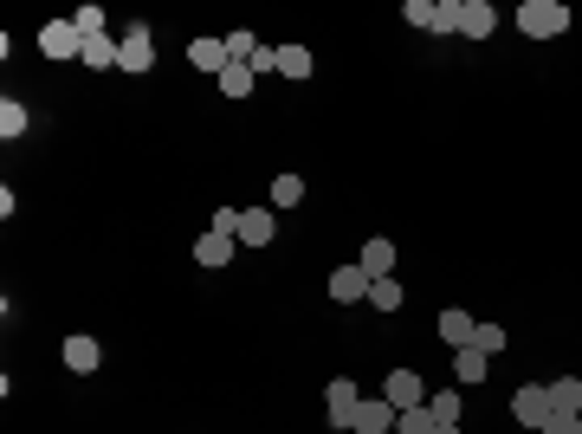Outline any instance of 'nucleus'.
Masks as SVG:
<instances>
[{
	"instance_id": "nucleus-1",
	"label": "nucleus",
	"mask_w": 582,
	"mask_h": 434,
	"mask_svg": "<svg viewBox=\"0 0 582 434\" xmlns=\"http://www.w3.org/2000/svg\"><path fill=\"white\" fill-rule=\"evenodd\" d=\"M149 65H156V26H149V20H130V26H123V39H117V72L143 78Z\"/></svg>"
},
{
	"instance_id": "nucleus-2",
	"label": "nucleus",
	"mask_w": 582,
	"mask_h": 434,
	"mask_svg": "<svg viewBox=\"0 0 582 434\" xmlns=\"http://www.w3.org/2000/svg\"><path fill=\"white\" fill-rule=\"evenodd\" d=\"M518 26H524V39H557L563 26H570V7H563V0H524Z\"/></svg>"
},
{
	"instance_id": "nucleus-3",
	"label": "nucleus",
	"mask_w": 582,
	"mask_h": 434,
	"mask_svg": "<svg viewBox=\"0 0 582 434\" xmlns=\"http://www.w3.org/2000/svg\"><path fill=\"white\" fill-rule=\"evenodd\" d=\"M511 415H518L531 434H544V422L557 415V402H550V383H518V389H511Z\"/></svg>"
},
{
	"instance_id": "nucleus-4",
	"label": "nucleus",
	"mask_w": 582,
	"mask_h": 434,
	"mask_svg": "<svg viewBox=\"0 0 582 434\" xmlns=\"http://www.w3.org/2000/svg\"><path fill=\"white\" fill-rule=\"evenodd\" d=\"M39 52H46V59H85V33H78V20H46L39 26Z\"/></svg>"
},
{
	"instance_id": "nucleus-5",
	"label": "nucleus",
	"mask_w": 582,
	"mask_h": 434,
	"mask_svg": "<svg viewBox=\"0 0 582 434\" xmlns=\"http://www.w3.org/2000/svg\"><path fill=\"white\" fill-rule=\"evenodd\" d=\"M356 409H363V389H356L350 376H337V383L324 389V415H330V428H356Z\"/></svg>"
},
{
	"instance_id": "nucleus-6",
	"label": "nucleus",
	"mask_w": 582,
	"mask_h": 434,
	"mask_svg": "<svg viewBox=\"0 0 582 434\" xmlns=\"http://www.w3.org/2000/svg\"><path fill=\"white\" fill-rule=\"evenodd\" d=\"M382 396L395 402V409H421V402H427V376L421 370H388Z\"/></svg>"
},
{
	"instance_id": "nucleus-7",
	"label": "nucleus",
	"mask_w": 582,
	"mask_h": 434,
	"mask_svg": "<svg viewBox=\"0 0 582 434\" xmlns=\"http://www.w3.org/2000/svg\"><path fill=\"white\" fill-rule=\"evenodd\" d=\"M395 422H401V409H395L388 396H369L363 409H356V434H388Z\"/></svg>"
},
{
	"instance_id": "nucleus-8",
	"label": "nucleus",
	"mask_w": 582,
	"mask_h": 434,
	"mask_svg": "<svg viewBox=\"0 0 582 434\" xmlns=\"http://www.w3.org/2000/svg\"><path fill=\"white\" fill-rule=\"evenodd\" d=\"M330 298H337V305L369 298V273H363V266H337V273H330Z\"/></svg>"
},
{
	"instance_id": "nucleus-9",
	"label": "nucleus",
	"mask_w": 582,
	"mask_h": 434,
	"mask_svg": "<svg viewBox=\"0 0 582 434\" xmlns=\"http://www.w3.org/2000/svg\"><path fill=\"white\" fill-rule=\"evenodd\" d=\"M188 65H194V72H214V78H220V72L233 65V59H227V39H194V46H188Z\"/></svg>"
},
{
	"instance_id": "nucleus-10",
	"label": "nucleus",
	"mask_w": 582,
	"mask_h": 434,
	"mask_svg": "<svg viewBox=\"0 0 582 434\" xmlns=\"http://www.w3.org/2000/svg\"><path fill=\"white\" fill-rule=\"evenodd\" d=\"M272 234H279V221H272V208H246V214H240V234H233V240H246V247H266Z\"/></svg>"
},
{
	"instance_id": "nucleus-11",
	"label": "nucleus",
	"mask_w": 582,
	"mask_h": 434,
	"mask_svg": "<svg viewBox=\"0 0 582 434\" xmlns=\"http://www.w3.org/2000/svg\"><path fill=\"white\" fill-rule=\"evenodd\" d=\"M473 331H479V324H473V318H466V311H460V305H447V311H440V337H447V344H453V350H473Z\"/></svg>"
},
{
	"instance_id": "nucleus-12",
	"label": "nucleus",
	"mask_w": 582,
	"mask_h": 434,
	"mask_svg": "<svg viewBox=\"0 0 582 434\" xmlns=\"http://www.w3.org/2000/svg\"><path fill=\"white\" fill-rule=\"evenodd\" d=\"M97 357H104V350H97V337H85V331H72V337H65V370H78V376H85V370H97Z\"/></svg>"
},
{
	"instance_id": "nucleus-13",
	"label": "nucleus",
	"mask_w": 582,
	"mask_h": 434,
	"mask_svg": "<svg viewBox=\"0 0 582 434\" xmlns=\"http://www.w3.org/2000/svg\"><path fill=\"white\" fill-rule=\"evenodd\" d=\"M356 266H363L369 279H388V273H395V240H363V260H356Z\"/></svg>"
},
{
	"instance_id": "nucleus-14",
	"label": "nucleus",
	"mask_w": 582,
	"mask_h": 434,
	"mask_svg": "<svg viewBox=\"0 0 582 434\" xmlns=\"http://www.w3.org/2000/svg\"><path fill=\"white\" fill-rule=\"evenodd\" d=\"M492 26H498L492 0H466V7H460V33H466V39H485Z\"/></svg>"
},
{
	"instance_id": "nucleus-15",
	"label": "nucleus",
	"mask_w": 582,
	"mask_h": 434,
	"mask_svg": "<svg viewBox=\"0 0 582 434\" xmlns=\"http://www.w3.org/2000/svg\"><path fill=\"white\" fill-rule=\"evenodd\" d=\"M194 260H201V266H227L233 260V234H201V240H194Z\"/></svg>"
},
{
	"instance_id": "nucleus-16",
	"label": "nucleus",
	"mask_w": 582,
	"mask_h": 434,
	"mask_svg": "<svg viewBox=\"0 0 582 434\" xmlns=\"http://www.w3.org/2000/svg\"><path fill=\"white\" fill-rule=\"evenodd\" d=\"M453 383H485V350H453Z\"/></svg>"
},
{
	"instance_id": "nucleus-17",
	"label": "nucleus",
	"mask_w": 582,
	"mask_h": 434,
	"mask_svg": "<svg viewBox=\"0 0 582 434\" xmlns=\"http://www.w3.org/2000/svg\"><path fill=\"white\" fill-rule=\"evenodd\" d=\"M78 65H91V72H117V39H85V59H78Z\"/></svg>"
},
{
	"instance_id": "nucleus-18",
	"label": "nucleus",
	"mask_w": 582,
	"mask_h": 434,
	"mask_svg": "<svg viewBox=\"0 0 582 434\" xmlns=\"http://www.w3.org/2000/svg\"><path fill=\"white\" fill-rule=\"evenodd\" d=\"M440 428H447V422H434L427 402H421V409H401V422H395V434H440Z\"/></svg>"
},
{
	"instance_id": "nucleus-19",
	"label": "nucleus",
	"mask_w": 582,
	"mask_h": 434,
	"mask_svg": "<svg viewBox=\"0 0 582 434\" xmlns=\"http://www.w3.org/2000/svg\"><path fill=\"white\" fill-rule=\"evenodd\" d=\"M550 402L570 409V415H582V376H557V383H550Z\"/></svg>"
},
{
	"instance_id": "nucleus-20",
	"label": "nucleus",
	"mask_w": 582,
	"mask_h": 434,
	"mask_svg": "<svg viewBox=\"0 0 582 434\" xmlns=\"http://www.w3.org/2000/svg\"><path fill=\"white\" fill-rule=\"evenodd\" d=\"M427 409H434V422L460 428V389H434V396H427Z\"/></svg>"
},
{
	"instance_id": "nucleus-21",
	"label": "nucleus",
	"mask_w": 582,
	"mask_h": 434,
	"mask_svg": "<svg viewBox=\"0 0 582 434\" xmlns=\"http://www.w3.org/2000/svg\"><path fill=\"white\" fill-rule=\"evenodd\" d=\"M279 78H311V46H279Z\"/></svg>"
},
{
	"instance_id": "nucleus-22",
	"label": "nucleus",
	"mask_w": 582,
	"mask_h": 434,
	"mask_svg": "<svg viewBox=\"0 0 582 434\" xmlns=\"http://www.w3.org/2000/svg\"><path fill=\"white\" fill-rule=\"evenodd\" d=\"M0 137H26V104L20 98H0Z\"/></svg>"
},
{
	"instance_id": "nucleus-23",
	"label": "nucleus",
	"mask_w": 582,
	"mask_h": 434,
	"mask_svg": "<svg viewBox=\"0 0 582 434\" xmlns=\"http://www.w3.org/2000/svg\"><path fill=\"white\" fill-rule=\"evenodd\" d=\"M304 201V175H272V208H298Z\"/></svg>"
},
{
	"instance_id": "nucleus-24",
	"label": "nucleus",
	"mask_w": 582,
	"mask_h": 434,
	"mask_svg": "<svg viewBox=\"0 0 582 434\" xmlns=\"http://www.w3.org/2000/svg\"><path fill=\"white\" fill-rule=\"evenodd\" d=\"M220 91H227V98H246V91H253V65H227V72H220Z\"/></svg>"
},
{
	"instance_id": "nucleus-25",
	"label": "nucleus",
	"mask_w": 582,
	"mask_h": 434,
	"mask_svg": "<svg viewBox=\"0 0 582 434\" xmlns=\"http://www.w3.org/2000/svg\"><path fill=\"white\" fill-rule=\"evenodd\" d=\"M460 7L466 0H434V33H460Z\"/></svg>"
},
{
	"instance_id": "nucleus-26",
	"label": "nucleus",
	"mask_w": 582,
	"mask_h": 434,
	"mask_svg": "<svg viewBox=\"0 0 582 434\" xmlns=\"http://www.w3.org/2000/svg\"><path fill=\"white\" fill-rule=\"evenodd\" d=\"M369 298H376V311H401V286H395V279H369Z\"/></svg>"
},
{
	"instance_id": "nucleus-27",
	"label": "nucleus",
	"mask_w": 582,
	"mask_h": 434,
	"mask_svg": "<svg viewBox=\"0 0 582 434\" xmlns=\"http://www.w3.org/2000/svg\"><path fill=\"white\" fill-rule=\"evenodd\" d=\"M72 20H78V33H85V39H104V26H110V20H104V7H78Z\"/></svg>"
},
{
	"instance_id": "nucleus-28",
	"label": "nucleus",
	"mask_w": 582,
	"mask_h": 434,
	"mask_svg": "<svg viewBox=\"0 0 582 434\" xmlns=\"http://www.w3.org/2000/svg\"><path fill=\"white\" fill-rule=\"evenodd\" d=\"M473 350H485V357H498V350H505V331H498V324H479V331H473Z\"/></svg>"
},
{
	"instance_id": "nucleus-29",
	"label": "nucleus",
	"mask_w": 582,
	"mask_h": 434,
	"mask_svg": "<svg viewBox=\"0 0 582 434\" xmlns=\"http://www.w3.org/2000/svg\"><path fill=\"white\" fill-rule=\"evenodd\" d=\"M401 20H408V26H427V33H434V0H408V7H401Z\"/></svg>"
},
{
	"instance_id": "nucleus-30",
	"label": "nucleus",
	"mask_w": 582,
	"mask_h": 434,
	"mask_svg": "<svg viewBox=\"0 0 582 434\" xmlns=\"http://www.w3.org/2000/svg\"><path fill=\"white\" fill-rule=\"evenodd\" d=\"M544 434H582V415H570V409H557V415H550V422H544Z\"/></svg>"
}]
</instances>
